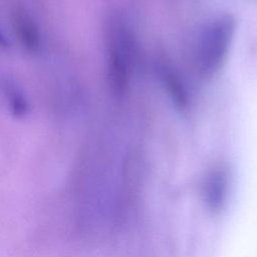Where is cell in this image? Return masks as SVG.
<instances>
[{
	"instance_id": "1",
	"label": "cell",
	"mask_w": 257,
	"mask_h": 257,
	"mask_svg": "<svg viewBox=\"0 0 257 257\" xmlns=\"http://www.w3.org/2000/svg\"><path fill=\"white\" fill-rule=\"evenodd\" d=\"M137 45L130 25L120 17H114L107 33V80L111 92L122 95L134 72Z\"/></svg>"
},
{
	"instance_id": "2",
	"label": "cell",
	"mask_w": 257,
	"mask_h": 257,
	"mask_svg": "<svg viewBox=\"0 0 257 257\" xmlns=\"http://www.w3.org/2000/svg\"><path fill=\"white\" fill-rule=\"evenodd\" d=\"M235 32V20L229 14L216 16L201 28L196 44V64L205 78L212 77L223 65Z\"/></svg>"
},
{
	"instance_id": "3",
	"label": "cell",
	"mask_w": 257,
	"mask_h": 257,
	"mask_svg": "<svg viewBox=\"0 0 257 257\" xmlns=\"http://www.w3.org/2000/svg\"><path fill=\"white\" fill-rule=\"evenodd\" d=\"M13 25L22 46L30 53H36L42 45L40 28L34 18L23 8L13 12Z\"/></svg>"
},
{
	"instance_id": "4",
	"label": "cell",
	"mask_w": 257,
	"mask_h": 257,
	"mask_svg": "<svg viewBox=\"0 0 257 257\" xmlns=\"http://www.w3.org/2000/svg\"><path fill=\"white\" fill-rule=\"evenodd\" d=\"M159 75L164 87L179 109H186L188 106V93L177 72L168 64L159 66Z\"/></svg>"
},
{
	"instance_id": "5",
	"label": "cell",
	"mask_w": 257,
	"mask_h": 257,
	"mask_svg": "<svg viewBox=\"0 0 257 257\" xmlns=\"http://www.w3.org/2000/svg\"><path fill=\"white\" fill-rule=\"evenodd\" d=\"M6 93L9 109L12 115L20 118L26 116L29 111V104L24 94L14 87L8 88Z\"/></svg>"
},
{
	"instance_id": "6",
	"label": "cell",
	"mask_w": 257,
	"mask_h": 257,
	"mask_svg": "<svg viewBox=\"0 0 257 257\" xmlns=\"http://www.w3.org/2000/svg\"><path fill=\"white\" fill-rule=\"evenodd\" d=\"M10 41L8 37L5 35V33L0 29V49L1 50H7L10 48Z\"/></svg>"
}]
</instances>
